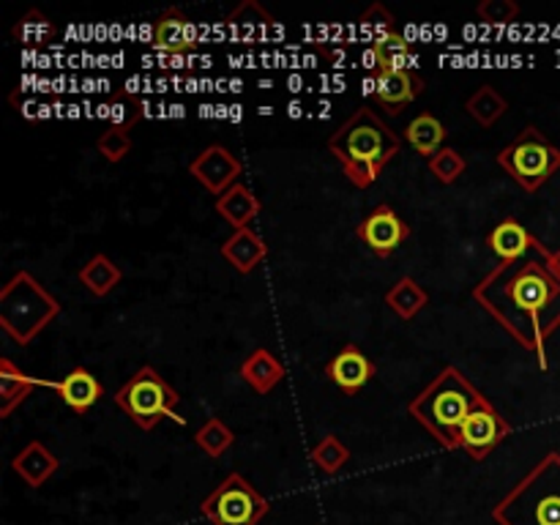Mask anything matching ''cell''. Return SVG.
<instances>
[{"label":"cell","mask_w":560,"mask_h":525,"mask_svg":"<svg viewBox=\"0 0 560 525\" xmlns=\"http://www.w3.org/2000/svg\"><path fill=\"white\" fill-rule=\"evenodd\" d=\"M474 299L547 370V339L560 328V279L547 260L520 257L498 262L474 288Z\"/></svg>","instance_id":"obj_1"},{"label":"cell","mask_w":560,"mask_h":525,"mask_svg":"<svg viewBox=\"0 0 560 525\" xmlns=\"http://www.w3.org/2000/svg\"><path fill=\"white\" fill-rule=\"evenodd\" d=\"M399 148H402V140L370 107L355 109L328 140V151L342 162L345 175L359 189L375 184L377 175L397 156Z\"/></svg>","instance_id":"obj_2"},{"label":"cell","mask_w":560,"mask_h":525,"mask_svg":"<svg viewBox=\"0 0 560 525\" xmlns=\"http://www.w3.org/2000/svg\"><path fill=\"white\" fill-rule=\"evenodd\" d=\"M490 399L457 366H446L443 372H438V377L424 392L416 394V399H410L408 413L416 421H421L427 427V432L443 448H459L463 424L476 408H481Z\"/></svg>","instance_id":"obj_3"},{"label":"cell","mask_w":560,"mask_h":525,"mask_svg":"<svg viewBox=\"0 0 560 525\" xmlns=\"http://www.w3.org/2000/svg\"><path fill=\"white\" fill-rule=\"evenodd\" d=\"M498 525H560V452H547L492 509Z\"/></svg>","instance_id":"obj_4"},{"label":"cell","mask_w":560,"mask_h":525,"mask_svg":"<svg viewBox=\"0 0 560 525\" xmlns=\"http://www.w3.org/2000/svg\"><path fill=\"white\" fill-rule=\"evenodd\" d=\"M58 315V299L33 273L16 271L0 290V326L14 342L31 345Z\"/></svg>","instance_id":"obj_5"},{"label":"cell","mask_w":560,"mask_h":525,"mask_svg":"<svg viewBox=\"0 0 560 525\" xmlns=\"http://www.w3.org/2000/svg\"><path fill=\"white\" fill-rule=\"evenodd\" d=\"M495 162L501 164L525 191H536L545 180H550L560 170V148L552 145L536 126H525V129L498 153Z\"/></svg>","instance_id":"obj_6"},{"label":"cell","mask_w":560,"mask_h":525,"mask_svg":"<svg viewBox=\"0 0 560 525\" xmlns=\"http://www.w3.org/2000/svg\"><path fill=\"white\" fill-rule=\"evenodd\" d=\"M118 408L135 421L140 430H153L162 419L173 416L180 394L159 375L153 366H140L115 394ZM175 419V416H173Z\"/></svg>","instance_id":"obj_7"},{"label":"cell","mask_w":560,"mask_h":525,"mask_svg":"<svg viewBox=\"0 0 560 525\" xmlns=\"http://www.w3.org/2000/svg\"><path fill=\"white\" fill-rule=\"evenodd\" d=\"M200 512L213 525H257L271 512V503L252 487L249 479H244L241 474H230L200 503Z\"/></svg>","instance_id":"obj_8"},{"label":"cell","mask_w":560,"mask_h":525,"mask_svg":"<svg viewBox=\"0 0 560 525\" xmlns=\"http://www.w3.org/2000/svg\"><path fill=\"white\" fill-rule=\"evenodd\" d=\"M512 435V424L503 419L495 410V405L487 402L481 408H476L474 413L468 416V421L463 424V432H459V448L470 454L474 459H487V454L498 446L501 441Z\"/></svg>","instance_id":"obj_9"},{"label":"cell","mask_w":560,"mask_h":525,"mask_svg":"<svg viewBox=\"0 0 560 525\" xmlns=\"http://www.w3.org/2000/svg\"><path fill=\"white\" fill-rule=\"evenodd\" d=\"M355 235L364 241V246H370L377 257H392L399 249L402 241H408L410 228L408 222L399 219V213L392 206L381 202L377 208H372L370 217L364 222H359Z\"/></svg>","instance_id":"obj_10"},{"label":"cell","mask_w":560,"mask_h":525,"mask_svg":"<svg viewBox=\"0 0 560 525\" xmlns=\"http://www.w3.org/2000/svg\"><path fill=\"white\" fill-rule=\"evenodd\" d=\"M189 173L206 186L211 195L222 197L241 178V162L224 145H208L189 162Z\"/></svg>","instance_id":"obj_11"},{"label":"cell","mask_w":560,"mask_h":525,"mask_svg":"<svg viewBox=\"0 0 560 525\" xmlns=\"http://www.w3.org/2000/svg\"><path fill=\"white\" fill-rule=\"evenodd\" d=\"M326 372L342 392L359 394L361 388L375 377V361H372L359 345H345V348L328 361Z\"/></svg>","instance_id":"obj_12"},{"label":"cell","mask_w":560,"mask_h":525,"mask_svg":"<svg viewBox=\"0 0 560 525\" xmlns=\"http://www.w3.org/2000/svg\"><path fill=\"white\" fill-rule=\"evenodd\" d=\"M487 246L495 252L501 262L528 257V252H539L541 257H550L547 246L541 244L530 230H525L517 219H503V222L487 235Z\"/></svg>","instance_id":"obj_13"},{"label":"cell","mask_w":560,"mask_h":525,"mask_svg":"<svg viewBox=\"0 0 560 525\" xmlns=\"http://www.w3.org/2000/svg\"><path fill=\"white\" fill-rule=\"evenodd\" d=\"M424 93V80L410 69H383L375 77V96L388 113H402L413 98Z\"/></svg>","instance_id":"obj_14"},{"label":"cell","mask_w":560,"mask_h":525,"mask_svg":"<svg viewBox=\"0 0 560 525\" xmlns=\"http://www.w3.org/2000/svg\"><path fill=\"white\" fill-rule=\"evenodd\" d=\"M153 47L159 52L180 55L195 47V27L180 9H164L153 22Z\"/></svg>","instance_id":"obj_15"},{"label":"cell","mask_w":560,"mask_h":525,"mask_svg":"<svg viewBox=\"0 0 560 525\" xmlns=\"http://www.w3.org/2000/svg\"><path fill=\"white\" fill-rule=\"evenodd\" d=\"M60 468V459L44 446L42 441H31L14 459H11V470L25 481L27 487H42L44 481H49V476Z\"/></svg>","instance_id":"obj_16"},{"label":"cell","mask_w":560,"mask_h":525,"mask_svg":"<svg viewBox=\"0 0 560 525\" xmlns=\"http://www.w3.org/2000/svg\"><path fill=\"white\" fill-rule=\"evenodd\" d=\"M55 388H58L60 399H63L74 413H88L104 394L102 383H98L96 375L88 372L85 366H74L71 372H66V377L55 383Z\"/></svg>","instance_id":"obj_17"},{"label":"cell","mask_w":560,"mask_h":525,"mask_svg":"<svg viewBox=\"0 0 560 525\" xmlns=\"http://www.w3.org/2000/svg\"><path fill=\"white\" fill-rule=\"evenodd\" d=\"M222 255L238 273H252L268 257V244L252 228L233 230L222 244Z\"/></svg>","instance_id":"obj_18"},{"label":"cell","mask_w":560,"mask_h":525,"mask_svg":"<svg viewBox=\"0 0 560 525\" xmlns=\"http://www.w3.org/2000/svg\"><path fill=\"white\" fill-rule=\"evenodd\" d=\"M217 213L230 224L233 230L249 228L252 219H257L260 213V200L255 197V191L249 186L238 184L230 186L222 197H217Z\"/></svg>","instance_id":"obj_19"},{"label":"cell","mask_w":560,"mask_h":525,"mask_svg":"<svg viewBox=\"0 0 560 525\" xmlns=\"http://www.w3.org/2000/svg\"><path fill=\"white\" fill-rule=\"evenodd\" d=\"M241 377H244L257 394H271L273 386L284 377V366L271 350L257 348L241 361Z\"/></svg>","instance_id":"obj_20"},{"label":"cell","mask_w":560,"mask_h":525,"mask_svg":"<svg viewBox=\"0 0 560 525\" xmlns=\"http://www.w3.org/2000/svg\"><path fill=\"white\" fill-rule=\"evenodd\" d=\"M36 386V377L16 370L11 359H0V419H9L16 405L25 402Z\"/></svg>","instance_id":"obj_21"},{"label":"cell","mask_w":560,"mask_h":525,"mask_svg":"<svg viewBox=\"0 0 560 525\" xmlns=\"http://www.w3.org/2000/svg\"><path fill=\"white\" fill-rule=\"evenodd\" d=\"M446 137H448L446 126H443L432 113L416 115V118L408 124V129H405V140L416 148V153H421V156L427 159H432L438 151H441Z\"/></svg>","instance_id":"obj_22"},{"label":"cell","mask_w":560,"mask_h":525,"mask_svg":"<svg viewBox=\"0 0 560 525\" xmlns=\"http://www.w3.org/2000/svg\"><path fill=\"white\" fill-rule=\"evenodd\" d=\"M77 277H80V284H85L93 295H98V299H102V295L113 293V290L118 288V282L124 273H120V268L115 266L107 255H102V252H98V255H93L91 260L80 268V273H77Z\"/></svg>","instance_id":"obj_23"},{"label":"cell","mask_w":560,"mask_h":525,"mask_svg":"<svg viewBox=\"0 0 560 525\" xmlns=\"http://www.w3.org/2000/svg\"><path fill=\"white\" fill-rule=\"evenodd\" d=\"M427 301H430V295H427V290L421 288L413 277H402L386 293V304L392 306L402 320H413V317L424 310Z\"/></svg>","instance_id":"obj_24"},{"label":"cell","mask_w":560,"mask_h":525,"mask_svg":"<svg viewBox=\"0 0 560 525\" xmlns=\"http://www.w3.org/2000/svg\"><path fill=\"white\" fill-rule=\"evenodd\" d=\"M465 109H468V115L476 120V124L490 129V126L506 113L509 102L492 85H481L470 93L468 102H465Z\"/></svg>","instance_id":"obj_25"},{"label":"cell","mask_w":560,"mask_h":525,"mask_svg":"<svg viewBox=\"0 0 560 525\" xmlns=\"http://www.w3.org/2000/svg\"><path fill=\"white\" fill-rule=\"evenodd\" d=\"M310 459L315 463V468L323 470L326 476H337L339 470L348 465L350 448L345 446L337 435H326L320 443H315V446H312Z\"/></svg>","instance_id":"obj_26"},{"label":"cell","mask_w":560,"mask_h":525,"mask_svg":"<svg viewBox=\"0 0 560 525\" xmlns=\"http://www.w3.org/2000/svg\"><path fill=\"white\" fill-rule=\"evenodd\" d=\"M233 441H235L233 430H230L222 419H217V416L206 419V424H202L195 435L197 446H200L211 459L222 457V454L233 446Z\"/></svg>","instance_id":"obj_27"},{"label":"cell","mask_w":560,"mask_h":525,"mask_svg":"<svg viewBox=\"0 0 560 525\" xmlns=\"http://www.w3.org/2000/svg\"><path fill=\"white\" fill-rule=\"evenodd\" d=\"M55 33L58 31H55L52 22H49L38 9H31L20 22H16L14 31H11V36L22 44H47V42H52Z\"/></svg>","instance_id":"obj_28"},{"label":"cell","mask_w":560,"mask_h":525,"mask_svg":"<svg viewBox=\"0 0 560 525\" xmlns=\"http://www.w3.org/2000/svg\"><path fill=\"white\" fill-rule=\"evenodd\" d=\"M107 118L118 129H129V126H135L142 118V102L131 96V93H118V96L109 98Z\"/></svg>","instance_id":"obj_29"},{"label":"cell","mask_w":560,"mask_h":525,"mask_svg":"<svg viewBox=\"0 0 560 525\" xmlns=\"http://www.w3.org/2000/svg\"><path fill=\"white\" fill-rule=\"evenodd\" d=\"M465 167H468V164H465L463 153L454 151V148H441V151L430 159V173L435 175L441 184H454V180L465 173Z\"/></svg>","instance_id":"obj_30"},{"label":"cell","mask_w":560,"mask_h":525,"mask_svg":"<svg viewBox=\"0 0 560 525\" xmlns=\"http://www.w3.org/2000/svg\"><path fill=\"white\" fill-rule=\"evenodd\" d=\"M96 148L109 164H118L131 151V135L126 129H118V126H107L96 140Z\"/></svg>","instance_id":"obj_31"},{"label":"cell","mask_w":560,"mask_h":525,"mask_svg":"<svg viewBox=\"0 0 560 525\" xmlns=\"http://www.w3.org/2000/svg\"><path fill=\"white\" fill-rule=\"evenodd\" d=\"M228 27L233 31V36H238V38H257V36H262V31L273 27V16L266 11L260 20H249L244 5H238V9L233 11V16L228 20Z\"/></svg>","instance_id":"obj_32"},{"label":"cell","mask_w":560,"mask_h":525,"mask_svg":"<svg viewBox=\"0 0 560 525\" xmlns=\"http://www.w3.org/2000/svg\"><path fill=\"white\" fill-rule=\"evenodd\" d=\"M476 14L487 25H509V22L517 20L520 5L514 0H485V3L476 5Z\"/></svg>","instance_id":"obj_33"},{"label":"cell","mask_w":560,"mask_h":525,"mask_svg":"<svg viewBox=\"0 0 560 525\" xmlns=\"http://www.w3.org/2000/svg\"><path fill=\"white\" fill-rule=\"evenodd\" d=\"M547 266H550V271L560 279V249L550 252V257H547Z\"/></svg>","instance_id":"obj_34"}]
</instances>
